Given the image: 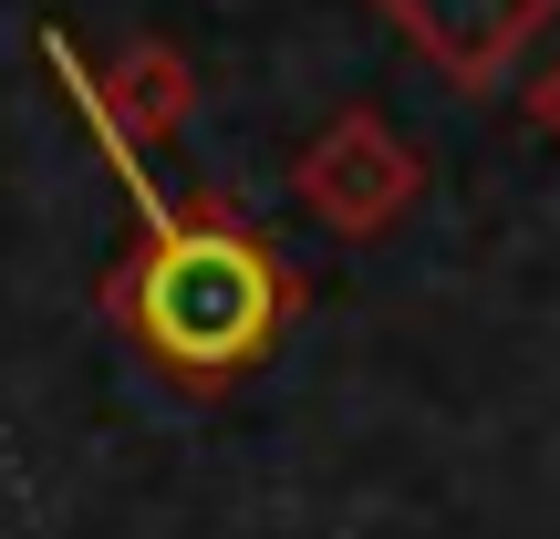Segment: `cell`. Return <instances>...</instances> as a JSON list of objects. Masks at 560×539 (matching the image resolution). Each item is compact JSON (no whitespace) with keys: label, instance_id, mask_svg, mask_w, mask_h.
I'll list each match as a JSON object with an SVG mask.
<instances>
[{"label":"cell","instance_id":"cell-1","mask_svg":"<svg viewBox=\"0 0 560 539\" xmlns=\"http://www.w3.org/2000/svg\"><path fill=\"white\" fill-rule=\"evenodd\" d=\"M115 145V136H104ZM125 187H136V208L156 219V249H145L136 270V332L156 363H177V374H240L249 353H270L280 332V270L260 260L249 239H229V229H177L156 208V187L136 177V156L115 145Z\"/></svg>","mask_w":560,"mask_h":539}]
</instances>
